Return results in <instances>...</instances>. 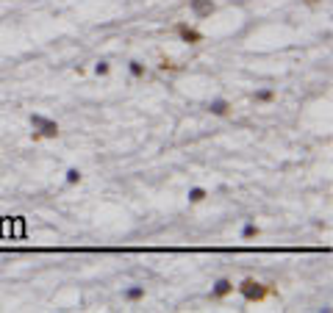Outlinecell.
<instances>
[{
  "mask_svg": "<svg viewBox=\"0 0 333 313\" xmlns=\"http://www.w3.org/2000/svg\"><path fill=\"white\" fill-rule=\"evenodd\" d=\"M236 291L242 294L244 302H264V299H269V297H281L278 285L261 283V280H256V277H244V280L236 285Z\"/></svg>",
  "mask_w": 333,
  "mask_h": 313,
  "instance_id": "6da1fadb",
  "label": "cell"
},
{
  "mask_svg": "<svg viewBox=\"0 0 333 313\" xmlns=\"http://www.w3.org/2000/svg\"><path fill=\"white\" fill-rule=\"evenodd\" d=\"M28 122H31V128H33V131H39V133H42V139H58V136H61L58 122L47 119V117H42V114H31Z\"/></svg>",
  "mask_w": 333,
  "mask_h": 313,
  "instance_id": "7a4b0ae2",
  "label": "cell"
},
{
  "mask_svg": "<svg viewBox=\"0 0 333 313\" xmlns=\"http://www.w3.org/2000/svg\"><path fill=\"white\" fill-rule=\"evenodd\" d=\"M175 33H178L181 42H186V45H200L203 39H206L200 31L192 28V25H186V23H178V25H175Z\"/></svg>",
  "mask_w": 333,
  "mask_h": 313,
  "instance_id": "3957f363",
  "label": "cell"
},
{
  "mask_svg": "<svg viewBox=\"0 0 333 313\" xmlns=\"http://www.w3.org/2000/svg\"><path fill=\"white\" fill-rule=\"evenodd\" d=\"M233 294V280L230 277H220V280L214 283V288H211V302H220V299H225V297H230Z\"/></svg>",
  "mask_w": 333,
  "mask_h": 313,
  "instance_id": "277c9868",
  "label": "cell"
},
{
  "mask_svg": "<svg viewBox=\"0 0 333 313\" xmlns=\"http://www.w3.org/2000/svg\"><path fill=\"white\" fill-rule=\"evenodd\" d=\"M189 9H192V14L197 19H208L217 11V3H214V0H192V3H189Z\"/></svg>",
  "mask_w": 333,
  "mask_h": 313,
  "instance_id": "5b68a950",
  "label": "cell"
},
{
  "mask_svg": "<svg viewBox=\"0 0 333 313\" xmlns=\"http://www.w3.org/2000/svg\"><path fill=\"white\" fill-rule=\"evenodd\" d=\"M206 111L211 114V117H230V114H233V106H230V100H225V97H217L206 106Z\"/></svg>",
  "mask_w": 333,
  "mask_h": 313,
  "instance_id": "8992f818",
  "label": "cell"
},
{
  "mask_svg": "<svg viewBox=\"0 0 333 313\" xmlns=\"http://www.w3.org/2000/svg\"><path fill=\"white\" fill-rule=\"evenodd\" d=\"M145 299V285H131L125 291V302H142Z\"/></svg>",
  "mask_w": 333,
  "mask_h": 313,
  "instance_id": "52a82bcc",
  "label": "cell"
},
{
  "mask_svg": "<svg viewBox=\"0 0 333 313\" xmlns=\"http://www.w3.org/2000/svg\"><path fill=\"white\" fill-rule=\"evenodd\" d=\"M186 197H189V202H192V205H200V202L208 197V192H206L203 186H194V189H189V194H186Z\"/></svg>",
  "mask_w": 333,
  "mask_h": 313,
  "instance_id": "ba28073f",
  "label": "cell"
},
{
  "mask_svg": "<svg viewBox=\"0 0 333 313\" xmlns=\"http://www.w3.org/2000/svg\"><path fill=\"white\" fill-rule=\"evenodd\" d=\"M258 236H261V227H258L256 222H247V224H244V227H242V239H244V241H250V239H258Z\"/></svg>",
  "mask_w": 333,
  "mask_h": 313,
  "instance_id": "9c48e42d",
  "label": "cell"
},
{
  "mask_svg": "<svg viewBox=\"0 0 333 313\" xmlns=\"http://www.w3.org/2000/svg\"><path fill=\"white\" fill-rule=\"evenodd\" d=\"M275 100V89H258L253 94V103H272Z\"/></svg>",
  "mask_w": 333,
  "mask_h": 313,
  "instance_id": "30bf717a",
  "label": "cell"
},
{
  "mask_svg": "<svg viewBox=\"0 0 333 313\" xmlns=\"http://www.w3.org/2000/svg\"><path fill=\"white\" fill-rule=\"evenodd\" d=\"M128 72H131L133 78H145V75H147V67L142 64V61H128Z\"/></svg>",
  "mask_w": 333,
  "mask_h": 313,
  "instance_id": "8fae6325",
  "label": "cell"
},
{
  "mask_svg": "<svg viewBox=\"0 0 333 313\" xmlns=\"http://www.w3.org/2000/svg\"><path fill=\"white\" fill-rule=\"evenodd\" d=\"M64 180H67V186H78V183L84 180V175H81V169L70 166V169H67V175H64Z\"/></svg>",
  "mask_w": 333,
  "mask_h": 313,
  "instance_id": "7c38bea8",
  "label": "cell"
},
{
  "mask_svg": "<svg viewBox=\"0 0 333 313\" xmlns=\"http://www.w3.org/2000/svg\"><path fill=\"white\" fill-rule=\"evenodd\" d=\"M159 70H161V72H178V70H181V67H178V64H175V61H172V58H161V64H159Z\"/></svg>",
  "mask_w": 333,
  "mask_h": 313,
  "instance_id": "4fadbf2b",
  "label": "cell"
},
{
  "mask_svg": "<svg viewBox=\"0 0 333 313\" xmlns=\"http://www.w3.org/2000/svg\"><path fill=\"white\" fill-rule=\"evenodd\" d=\"M108 72H111V64H108V61H97V64H94V75H100V78H106Z\"/></svg>",
  "mask_w": 333,
  "mask_h": 313,
  "instance_id": "5bb4252c",
  "label": "cell"
},
{
  "mask_svg": "<svg viewBox=\"0 0 333 313\" xmlns=\"http://www.w3.org/2000/svg\"><path fill=\"white\" fill-rule=\"evenodd\" d=\"M31 139H33V144H36V141H45V139H42V133H39V131H33V133H31Z\"/></svg>",
  "mask_w": 333,
  "mask_h": 313,
  "instance_id": "9a60e30c",
  "label": "cell"
},
{
  "mask_svg": "<svg viewBox=\"0 0 333 313\" xmlns=\"http://www.w3.org/2000/svg\"><path fill=\"white\" fill-rule=\"evenodd\" d=\"M303 3H305V6H317L319 0H303Z\"/></svg>",
  "mask_w": 333,
  "mask_h": 313,
  "instance_id": "2e32d148",
  "label": "cell"
}]
</instances>
